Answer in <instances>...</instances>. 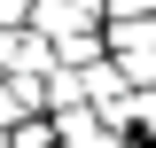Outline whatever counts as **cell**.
Listing matches in <instances>:
<instances>
[{"label":"cell","instance_id":"obj_1","mask_svg":"<svg viewBox=\"0 0 156 148\" xmlns=\"http://www.w3.org/2000/svg\"><path fill=\"white\" fill-rule=\"evenodd\" d=\"M16 117H23V93L8 86V78H0V125H16Z\"/></svg>","mask_w":156,"mask_h":148},{"label":"cell","instance_id":"obj_2","mask_svg":"<svg viewBox=\"0 0 156 148\" xmlns=\"http://www.w3.org/2000/svg\"><path fill=\"white\" fill-rule=\"evenodd\" d=\"M101 8H109V16H148L156 0H101Z\"/></svg>","mask_w":156,"mask_h":148},{"label":"cell","instance_id":"obj_3","mask_svg":"<svg viewBox=\"0 0 156 148\" xmlns=\"http://www.w3.org/2000/svg\"><path fill=\"white\" fill-rule=\"evenodd\" d=\"M8 16H23V0H0V23H8Z\"/></svg>","mask_w":156,"mask_h":148},{"label":"cell","instance_id":"obj_4","mask_svg":"<svg viewBox=\"0 0 156 148\" xmlns=\"http://www.w3.org/2000/svg\"><path fill=\"white\" fill-rule=\"evenodd\" d=\"M0 148H8V140H0Z\"/></svg>","mask_w":156,"mask_h":148}]
</instances>
